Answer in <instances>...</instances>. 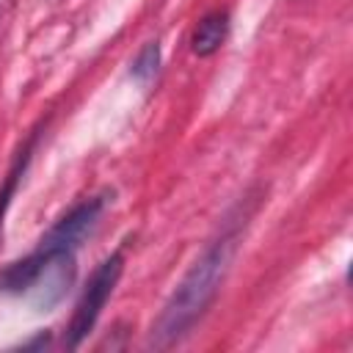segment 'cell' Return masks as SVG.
<instances>
[{"label":"cell","instance_id":"1","mask_svg":"<svg viewBox=\"0 0 353 353\" xmlns=\"http://www.w3.org/2000/svg\"><path fill=\"white\" fill-rule=\"evenodd\" d=\"M232 251H234V234H223L190 265V270L182 276V281L176 284V290L171 292L160 317L152 325L154 347H165V345L176 342L207 312V306L212 303V298L229 270Z\"/></svg>","mask_w":353,"mask_h":353},{"label":"cell","instance_id":"2","mask_svg":"<svg viewBox=\"0 0 353 353\" xmlns=\"http://www.w3.org/2000/svg\"><path fill=\"white\" fill-rule=\"evenodd\" d=\"M121 268H124V256H121V251H113L91 273L88 284H85V290H83V295L74 306V314H72V323H69V331H66V347H77L91 334V328L97 325L108 298L113 295V287L119 284Z\"/></svg>","mask_w":353,"mask_h":353},{"label":"cell","instance_id":"3","mask_svg":"<svg viewBox=\"0 0 353 353\" xmlns=\"http://www.w3.org/2000/svg\"><path fill=\"white\" fill-rule=\"evenodd\" d=\"M105 210V196H94V199H85L80 201L77 207H72L41 240H39V248L36 254L41 259H58V256H72V251L94 232L99 215Z\"/></svg>","mask_w":353,"mask_h":353},{"label":"cell","instance_id":"4","mask_svg":"<svg viewBox=\"0 0 353 353\" xmlns=\"http://www.w3.org/2000/svg\"><path fill=\"white\" fill-rule=\"evenodd\" d=\"M226 33H229V14L226 11H212V14L201 17V22L196 25L190 47H193L196 55L207 58V55H212L223 44Z\"/></svg>","mask_w":353,"mask_h":353},{"label":"cell","instance_id":"5","mask_svg":"<svg viewBox=\"0 0 353 353\" xmlns=\"http://www.w3.org/2000/svg\"><path fill=\"white\" fill-rule=\"evenodd\" d=\"M157 63H160V47H157V41H149V44L138 52V58L132 61V74H135V80L149 83V80L157 74Z\"/></svg>","mask_w":353,"mask_h":353}]
</instances>
